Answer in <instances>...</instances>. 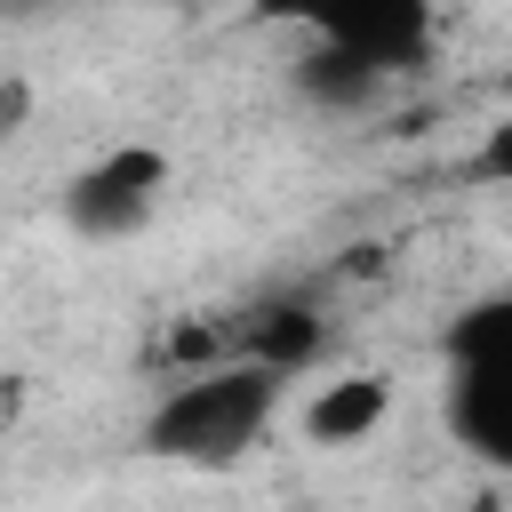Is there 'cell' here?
Segmentation results:
<instances>
[{
  "label": "cell",
  "mask_w": 512,
  "mask_h": 512,
  "mask_svg": "<svg viewBox=\"0 0 512 512\" xmlns=\"http://www.w3.org/2000/svg\"><path fill=\"white\" fill-rule=\"evenodd\" d=\"M280 384H288V376H272V368H256V360H232V352L208 360V368H184V376L160 384V400H152V416H144V448H152L160 464L224 472V464H240V456L272 432Z\"/></svg>",
  "instance_id": "obj_1"
},
{
  "label": "cell",
  "mask_w": 512,
  "mask_h": 512,
  "mask_svg": "<svg viewBox=\"0 0 512 512\" xmlns=\"http://www.w3.org/2000/svg\"><path fill=\"white\" fill-rule=\"evenodd\" d=\"M256 24H296L304 40L344 48L392 80V72H416L432 56L440 8L432 0H256Z\"/></svg>",
  "instance_id": "obj_2"
},
{
  "label": "cell",
  "mask_w": 512,
  "mask_h": 512,
  "mask_svg": "<svg viewBox=\"0 0 512 512\" xmlns=\"http://www.w3.org/2000/svg\"><path fill=\"white\" fill-rule=\"evenodd\" d=\"M160 192H168V152L160 144H112L104 160H88L64 184V224L80 240H128L152 224Z\"/></svg>",
  "instance_id": "obj_3"
},
{
  "label": "cell",
  "mask_w": 512,
  "mask_h": 512,
  "mask_svg": "<svg viewBox=\"0 0 512 512\" xmlns=\"http://www.w3.org/2000/svg\"><path fill=\"white\" fill-rule=\"evenodd\" d=\"M224 352H232V360H256V368H272V376H304V368H320V352H328V312H320L312 296H296V288L256 296L248 312L224 320Z\"/></svg>",
  "instance_id": "obj_4"
},
{
  "label": "cell",
  "mask_w": 512,
  "mask_h": 512,
  "mask_svg": "<svg viewBox=\"0 0 512 512\" xmlns=\"http://www.w3.org/2000/svg\"><path fill=\"white\" fill-rule=\"evenodd\" d=\"M448 424L480 464H512V360H480V368H448Z\"/></svg>",
  "instance_id": "obj_5"
},
{
  "label": "cell",
  "mask_w": 512,
  "mask_h": 512,
  "mask_svg": "<svg viewBox=\"0 0 512 512\" xmlns=\"http://www.w3.org/2000/svg\"><path fill=\"white\" fill-rule=\"evenodd\" d=\"M384 416H392V376L352 368V376H328L304 400V440L312 448H360L368 432H384Z\"/></svg>",
  "instance_id": "obj_6"
},
{
  "label": "cell",
  "mask_w": 512,
  "mask_h": 512,
  "mask_svg": "<svg viewBox=\"0 0 512 512\" xmlns=\"http://www.w3.org/2000/svg\"><path fill=\"white\" fill-rule=\"evenodd\" d=\"M296 96L304 104H320V112H368L376 96H384V72L376 64H360V56H344V48H304L296 56Z\"/></svg>",
  "instance_id": "obj_7"
},
{
  "label": "cell",
  "mask_w": 512,
  "mask_h": 512,
  "mask_svg": "<svg viewBox=\"0 0 512 512\" xmlns=\"http://www.w3.org/2000/svg\"><path fill=\"white\" fill-rule=\"evenodd\" d=\"M480 360H512V296H480L448 320V368H480Z\"/></svg>",
  "instance_id": "obj_8"
},
{
  "label": "cell",
  "mask_w": 512,
  "mask_h": 512,
  "mask_svg": "<svg viewBox=\"0 0 512 512\" xmlns=\"http://www.w3.org/2000/svg\"><path fill=\"white\" fill-rule=\"evenodd\" d=\"M24 112H32V88H24V80H0V136H8Z\"/></svg>",
  "instance_id": "obj_9"
},
{
  "label": "cell",
  "mask_w": 512,
  "mask_h": 512,
  "mask_svg": "<svg viewBox=\"0 0 512 512\" xmlns=\"http://www.w3.org/2000/svg\"><path fill=\"white\" fill-rule=\"evenodd\" d=\"M16 408H24V384H16V376H0V432L16 424Z\"/></svg>",
  "instance_id": "obj_10"
},
{
  "label": "cell",
  "mask_w": 512,
  "mask_h": 512,
  "mask_svg": "<svg viewBox=\"0 0 512 512\" xmlns=\"http://www.w3.org/2000/svg\"><path fill=\"white\" fill-rule=\"evenodd\" d=\"M24 8H40V0H0V16H24Z\"/></svg>",
  "instance_id": "obj_11"
}]
</instances>
